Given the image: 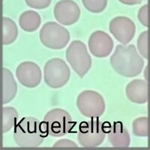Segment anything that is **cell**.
I'll use <instances>...</instances> for the list:
<instances>
[{
    "label": "cell",
    "mask_w": 150,
    "mask_h": 150,
    "mask_svg": "<svg viewBox=\"0 0 150 150\" xmlns=\"http://www.w3.org/2000/svg\"><path fill=\"white\" fill-rule=\"evenodd\" d=\"M113 70L125 77H134L141 73L144 61L134 45H119L110 59Z\"/></svg>",
    "instance_id": "1"
},
{
    "label": "cell",
    "mask_w": 150,
    "mask_h": 150,
    "mask_svg": "<svg viewBox=\"0 0 150 150\" xmlns=\"http://www.w3.org/2000/svg\"><path fill=\"white\" fill-rule=\"evenodd\" d=\"M47 136L42 122L33 116L21 119L14 126L13 133L16 144L21 147L39 146Z\"/></svg>",
    "instance_id": "2"
},
{
    "label": "cell",
    "mask_w": 150,
    "mask_h": 150,
    "mask_svg": "<svg viewBox=\"0 0 150 150\" xmlns=\"http://www.w3.org/2000/svg\"><path fill=\"white\" fill-rule=\"evenodd\" d=\"M42 124L47 134L53 137H61L71 131L74 122L71 116L65 110L54 108L45 115Z\"/></svg>",
    "instance_id": "3"
},
{
    "label": "cell",
    "mask_w": 150,
    "mask_h": 150,
    "mask_svg": "<svg viewBox=\"0 0 150 150\" xmlns=\"http://www.w3.org/2000/svg\"><path fill=\"white\" fill-rule=\"evenodd\" d=\"M65 56L72 69L81 78L92 67V58L87 51L86 46L82 41L78 40L72 41L67 48Z\"/></svg>",
    "instance_id": "4"
},
{
    "label": "cell",
    "mask_w": 150,
    "mask_h": 150,
    "mask_svg": "<svg viewBox=\"0 0 150 150\" xmlns=\"http://www.w3.org/2000/svg\"><path fill=\"white\" fill-rule=\"evenodd\" d=\"M108 130L104 123L98 120L84 121L79 126L77 140L83 147H97L104 142Z\"/></svg>",
    "instance_id": "5"
},
{
    "label": "cell",
    "mask_w": 150,
    "mask_h": 150,
    "mask_svg": "<svg viewBox=\"0 0 150 150\" xmlns=\"http://www.w3.org/2000/svg\"><path fill=\"white\" fill-rule=\"evenodd\" d=\"M43 45L53 50H61L67 46L71 35L68 29L56 22H47L43 25L39 33Z\"/></svg>",
    "instance_id": "6"
},
{
    "label": "cell",
    "mask_w": 150,
    "mask_h": 150,
    "mask_svg": "<svg viewBox=\"0 0 150 150\" xmlns=\"http://www.w3.org/2000/svg\"><path fill=\"white\" fill-rule=\"evenodd\" d=\"M70 77V68L62 59H51L47 62L44 67L45 82L52 89L63 87L69 81Z\"/></svg>",
    "instance_id": "7"
},
{
    "label": "cell",
    "mask_w": 150,
    "mask_h": 150,
    "mask_svg": "<svg viewBox=\"0 0 150 150\" xmlns=\"http://www.w3.org/2000/svg\"><path fill=\"white\" fill-rule=\"evenodd\" d=\"M77 107L83 116L98 118L104 114L106 104L101 94L93 90H85L77 98Z\"/></svg>",
    "instance_id": "8"
},
{
    "label": "cell",
    "mask_w": 150,
    "mask_h": 150,
    "mask_svg": "<svg viewBox=\"0 0 150 150\" xmlns=\"http://www.w3.org/2000/svg\"><path fill=\"white\" fill-rule=\"evenodd\" d=\"M109 30L119 42L123 45H127L134 37L136 26L131 19L120 16L111 20Z\"/></svg>",
    "instance_id": "9"
},
{
    "label": "cell",
    "mask_w": 150,
    "mask_h": 150,
    "mask_svg": "<svg viewBox=\"0 0 150 150\" xmlns=\"http://www.w3.org/2000/svg\"><path fill=\"white\" fill-rule=\"evenodd\" d=\"M16 77L21 85L26 88H35L41 83L42 72L33 62H23L16 69Z\"/></svg>",
    "instance_id": "10"
},
{
    "label": "cell",
    "mask_w": 150,
    "mask_h": 150,
    "mask_svg": "<svg viewBox=\"0 0 150 150\" xmlns=\"http://www.w3.org/2000/svg\"><path fill=\"white\" fill-rule=\"evenodd\" d=\"M54 17L63 26H71L77 23L80 17L79 5L73 0H61L54 7Z\"/></svg>",
    "instance_id": "11"
},
{
    "label": "cell",
    "mask_w": 150,
    "mask_h": 150,
    "mask_svg": "<svg viewBox=\"0 0 150 150\" xmlns=\"http://www.w3.org/2000/svg\"><path fill=\"white\" fill-rule=\"evenodd\" d=\"M114 43L110 36L101 30L94 32L89 36L88 47L90 53L98 58L108 57L112 52Z\"/></svg>",
    "instance_id": "12"
},
{
    "label": "cell",
    "mask_w": 150,
    "mask_h": 150,
    "mask_svg": "<svg viewBox=\"0 0 150 150\" xmlns=\"http://www.w3.org/2000/svg\"><path fill=\"white\" fill-rule=\"evenodd\" d=\"M125 93L131 102L143 104L149 100L148 83L141 79H135L127 85Z\"/></svg>",
    "instance_id": "13"
},
{
    "label": "cell",
    "mask_w": 150,
    "mask_h": 150,
    "mask_svg": "<svg viewBox=\"0 0 150 150\" xmlns=\"http://www.w3.org/2000/svg\"><path fill=\"white\" fill-rule=\"evenodd\" d=\"M108 139L113 147L125 148L131 143V137L128 130L121 122H115L108 128Z\"/></svg>",
    "instance_id": "14"
},
{
    "label": "cell",
    "mask_w": 150,
    "mask_h": 150,
    "mask_svg": "<svg viewBox=\"0 0 150 150\" xmlns=\"http://www.w3.org/2000/svg\"><path fill=\"white\" fill-rule=\"evenodd\" d=\"M17 92V84L14 78V75L9 69L3 68V94L2 103L8 104L15 98Z\"/></svg>",
    "instance_id": "15"
},
{
    "label": "cell",
    "mask_w": 150,
    "mask_h": 150,
    "mask_svg": "<svg viewBox=\"0 0 150 150\" xmlns=\"http://www.w3.org/2000/svg\"><path fill=\"white\" fill-rule=\"evenodd\" d=\"M41 24V16L35 11H24L19 17V25L23 30L27 33H33L38 29Z\"/></svg>",
    "instance_id": "16"
},
{
    "label": "cell",
    "mask_w": 150,
    "mask_h": 150,
    "mask_svg": "<svg viewBox=\"0 0 150 150\" xmlns=\"http://www.w3.org/2000/svg\"><path fill=\"white\" fill-rule=\"evenodd\" d=\"M2 42L4 45H8L14 43L18 36V29L15 22L9 17L2 19Z\"/></svg>",
    "instance_id": "17"
},
{
    "label": "cell",
    "mask_w": 150,
    "mask_h": 150,
    "mask_svg": "<svg viewBox=\"0 0 150 150\" xmlns=\"http://www.w3.org/2000/svg\"><path fill=\"white\" fill-rule=\"evenodd\" d=\"M18 112L17 110L12 107H4L2 109V131L7 133L14 128L17 124Z\"/></svg>",
    "instance_id": "18"
},
{
    "label": "cell",
    "mask_w": 150,
    "mask_h": 150,
    "mask_svg": "<svg viewBox=\"0 0 150 150\" xmlns=\"http://www.w3.org/2000/svg\"><path fill=\"white\" fill-rule=\"evenodd\" d=\"M133 134L140 137H146L149 136V118L142 116L134 120L132 124Z\"/></svg>",
    "instance_id": "19"
},
{
    "label": "cell",
    "mask_w": 150,
    "mask_h": 150,
    "mask_svg": "<svg viewBox=\"0 0 150 150\" xmlns=\"http://www.w3.org/2000/svg\"><path fill=\"white\" fill-rule=\"evenodd\" d=\"M86 9L92 13H101L108 6V0H82Z\"/></svg>",
    "instance_id": "20"
},
{
    "label": "cell",
    "mask_w": 150,
    "mask_h": 150,
    "mask_svg": "<svg viewBox=\"0 0 150 150\" xmlns=\"http://www.w3.org/2000/svg\"><path fill=\"white\" fill-rule=\"evenodd\" d=\"M137 49L139 53L145 59H149V32L144 31L137 38Z\"/></svg>",
    "instance_id": "21"
},
{
    "label": "cell",
    "mask_w": 150,
    "mask_h": 150,
    "mask_svg": "<svg viewBox=\"0 0 150 150\" xmlns=\"http://www.w3.org/2000/svg\"><path fill=\"white\" fill-rule=\"evenodd\" d=\"M149 5L148 4H146L139 9L138 14H137L140 23L146 27H149Z\"/></svg>",
    "instance_id": "22"
},
{
    "label": "cell",
    "mask_w": 150,
    "mask_h": 150,
    "mask_svg": "<svg viewBox=\"0 0 150 150\" xmlns=\"http://www.w3.org/2000/svg\"><path fill=\"white\" fill-rule=\"evenodd\" d=\"M25 2L32 8L42 10L49 7L52 0H25Z\"/></svg>",
    "instance_id": "23"
},
{
    "label": "cell",
    "mask_w": 150,
    "mask_h": 150,
    "mask_svg": "<svg viewBox=\"0 0 150 150\" xmlns=\"http://www.w3.org/2000/svg\"><path fill=\"white\" fill-rule=\"evenodd\" d=\"M53 147H78L77 143L74 142L73 140H69V139H62V140H58L53 145Z\"/></svg>",
    "instance_id": "24"
},
{
    "label": "cell",
    "mask_w": 150,
    "mask_h": 150,
    "mask_svg": "<svg viewBox=\"0 0 150 150\" xmlns=\"http://www.w3.org/2000/svg\"><path fill=\"white\" fill-rule=\"evenodd\" d=\"M121 3L127 5H140L143 2V0H119Z\"/></svg>",
    "instance_id": "25"
}]
</instances>
